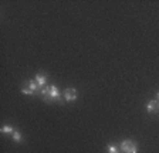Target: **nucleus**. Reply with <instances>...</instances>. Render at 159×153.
<instances>
[{
    "label": "nucleus",
    "mask_w": 159,
    "mask_h": 153,
    "mask_svg": "<svg viewBox=\"0 0 159 153\" xmlns=\"http://www.w3.org/2000/svg\"><path fill=\"white\" fill-rule=\"evenodd\" d=\"M43 101H46V102H48V103H51L53 101H58V102H60L61 101L60 91L57 90L55 85H48V94L47 95H43Z\"/></svg>",
    "instance_id": "f257e3e1"
},
{
    "label": "nucleus",
    "mask_w": 159,
    "mask_h": 153,
    "mask_svg": "<svg viewBox=\"0 0 159 153\" xmlns=\"http://www.w3.org/2000/svg\"><path fill=\"white\" fill-rule=\"evenodd\" d=\"M119 147H121L122 153H136L138 152V146L135 145L134 140H124V142H121Z\"/></svg>",
    "instance_id": "f03ea898"
},
{
    "label": "nucleus",
    "mask_w": 159,
    "mask_h": 153,
    "mask_svg": "<svg viewBox=\"0 0 159 153\" xmlns=\"http://www.w3.org/2000/svg\"><path fill=\"white\" fill-rule=\"evenodd\" d=\"M64 98H65V101H68V102L75 101L77 99V91H75L74 88H67V90L64 91Z\"/></svg>",
    "instance_id": "7ed1b4c3"
},
{
    "label": "nucleus",
    "mask_w": 159,
    "mask_h": 153,
    "mask_svg": "<svg viewBox=\"0 0 159 153\" xmlns=\"http://www.w3.org/2000/svg\"><path fill=\"white\" fill-rule=\"evenodd\" d=\"M146 111H148L149 113H153V112H158L159 111V101H149L148 103H146Z\"/></svg>",
    "instance_id": "20e7f679"
},
{
    "label": "nucleus",
    "mask_w": 159,
    "mask_h": 153,
    "mask_svg": "<svg viewBox=\"0 0 159 153\" xmlns=\"http://www.w3.org/2000/svg\"><path fill=\"white\" fill-rule=\"evenodd\" d=\"M34 80H36L37 85L40 87V91H41V88L46 87V82H47V76H46V75H43V74H37Z\"/></svg>",
    "instance_id": "39448f33"
},
{
    "label": "nucleus",
    "mask_w": 159,
    "mask_h": 153,
    "mask_svg": "<svg viewBox=\"0 0 159 153\" xmlns=\"http://www.w3.org/2000/svg\"><path fill=\"white\" fill-rule=\"evenodd\" d=\"M24 85H26V87H27V88H30V90L33 91L34 94L37 92V91H40V87H38V85H37V82H36V80H30V81H29V82H26V84H24Z\"/></svg>",
    "instance_id": "423d86ee"
},
{
    "label": "nucleus",
    "mask_w": 159,
    "mask_h": 153,
    "mask_svg": "<svg viewBox=\"0 0 159 153\" xmlns=\"http://www.w3.org/2000/svg\"><path fill=\"white\" fill-rule=\"evenodd\" d=\"M13 139H14V142H17V143H20V140H21V135H20V132L19 130H14L13 133Z\"/></svg>",
    "instance_id": "0eeeda50"
},
{
    "label": "nucleus",
    "mask_w": 159,
    "mask_h": 153,
    "mask_svg": "<svg viewBox=\"0 0 159 153\" xmlns=\"http://www.w3.org/2000/svg\"><path fill=\"white\" fill-rule=\"evenodd\" d=\"M107 150H108V153H119L118 147H117L115 145H108V146H107Z\"/></svg>",
    "instance_id": "6e6552de"
},
{
    "label": "nucleus",
    "mask_w": 159,
    "mask_h": 153,
    "mask_svg": "<svg viewBox=\"0 0 159 153\" xmlns=\"http://www.w3.org/2000/svg\"><path fill=\"white\" fill-rule=\"evenodd\" d=\"M2 132H3V133H13L14 129L11 126H9V125H4V126L2 128Z\"/></svg>",
    "instance_id": "1a4fd4ad"
},
{
    "label": "nucleus",
    "mask_w": 159,
    "mask_h": 153,
    "mask_svg": "<svg viewBox=\"0 0 159 153\" xmlns=\"http://www.w3.org/2000/svg\"><path fill=\"white\" fill-rule=\"evenodd\" d=\"M21 92H23V94H26V95H34V92H33V91H31L30 88H27V87H26V85H24V87L21 88Z\"/></svg>",
    "instance_id": "9d476101"
},
{
    "label": "nucleus",
    "mask_w": 159,
    "mask_h": 153,
    "mask_svg": "<svg viewBox=\"0 0 159 153\" xmlns=\"http://www.w3.org/2000/svg\"><path fill=\"white\" fill-rule=\"evenodd\" d=\"M156 97H158V101H159V92H158V94H156Z\"/></svg>",
    "instance_id": "9b49d317"
}]
</instances>
